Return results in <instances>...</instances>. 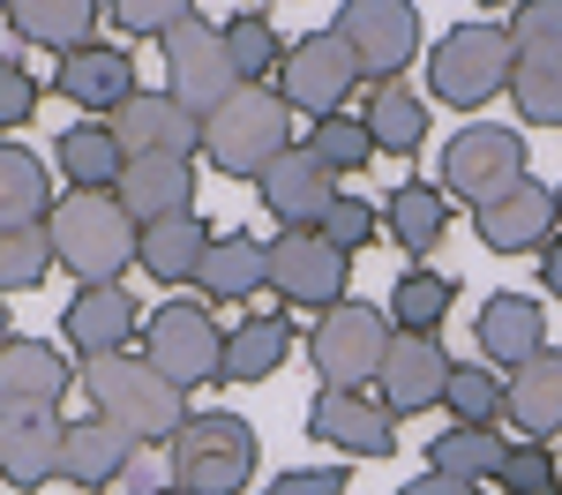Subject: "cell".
<instances>
[{"instance_id": "32", "label": "cell", "mask_w": 562, "mask_h": 495, "mask_svg": "<svg viewBox=\"0 0 562 495\" xmlns=\"http://www.w3.org/2000/svg\"><path fill=\"white\" fill-rule=\"evenodd\" d=\"M195 285H203V308L211 301H248L262 285V240L256 233H217L203 270H195Z\"/></svg>"}, {"instance_id": "47", "label": "cell", "mask_w": 562, "mask_h": 495, "mask_svg": "<svg viewBox=\"0 0 562 495\" xmlns=\"http://www.w3.org/2000/svg\"><path fill=\"white\" fill-rule=\"evenodd\" d=\"M397 495H480V488H465V481H442V473H420V481H405Z\"/></svg>"}, {"instance_id": "33", "label": "cell", "mask_w": 562, "mask_h": 495, "mask_svg": "<svg viewBox=\"0 0 562 495\" xmlns=\"http://www.w3.org/2000/svg\"><path fill=\"white\" fill-rule=\"evenodd\" d=\"M360 121H368V135H375L383 158H413V150L428 143V98L383 83V90H368V113H360Z\"/></svg>"}, {"instance_id": "7", "label": "cell", "mask_w": 562, "mask_h": 495, "mask_svg": "<svg viewBox=\"0 0 562 495\" xmlns=\"http://www.w3.org/2000/svg\"><path fill=\"white\" fill-rule=\"evenodd\" d=\"M143 360H150L173 391L225 383V330L211 323L203 301H166V308L143 323Z\"/></svg>"}, {"instance_id": "26", "label": "cell", "mask_w": 562, "mask_h": 495, "mask_svg": "<svg viewBox=\"0 0 562 495\" xmlns=\"http://www.w3.org/2000/svg\"><path fill=\"white\" fill-rule=\"evenodd\" d=\"M503 413L525 443L562 436V346H548L540 360H525L518 375H503Z\"/></svg>"}, {"instance_id": "22", "label": "cell", "mask_w": 562, "mask_h": 495, "mask_svg": "<svg viewBox=\"0 0 562 495\" xmlns=\"http://www.w3.org/2000/svg\"><path fill=\"white\" fill-rule=\"evenodd\" d=\"M143 458V443H128L113 420H68V436H60V481L68 488H121L128 481V465Z\"/></svg>"}, {"instance_id": "24", "label": "cell", "mask_w": 562, "mask_h": 495, "mask_svg": "<svg viewBox=\"0 0 562 495\" xmlns=\"http://www.w3.org/2000/svg\"><path fill=\"white\" fill-rule=\"evenodd\" d=\"M211 225H203V211H180V218H158L135 233V270L143 278H158V285H195V270H203V256H211Z\"/></svg>"}, {"instance_id": "10", "label": "cell", "mask_w": 562, "mask_h": 495, "mask_svg": "<svg viewBox=\"0 0 562 495\" xmlns=\"http://www.w3.org/2000/svg\"><path fill=\"white\" fill-rule=\"evenodd\" d=\"M330 31H338L346 53L360 60V83H368V90L397 83V76H405V60L420 53V15H413L405 0H346Z\"/></svg>"}, {"instance_id": "41", "label": "cell", "mask_w": 562, "mask_h": 495, "mask_svg": "<svg viewBox=\"0 0 562 495\" xmlns=\"http://www.w3.org/2000/svg\"><path fill=\"white\" fill-rule=\"evenodd\" d=\"M375 233H383V203H368V195H338V203L323 211V240H330L338 256H360Z\"/></svg>"}, {"instance_id": "27", "label": "cell", "mask_w": 562, "mask_h": 495, "mask_svg": "<svg viewBox=\"0 0 562 495\" xmlns=\"http://www.w3.org/2000/svg\"><path fill=\"white\" fill-rule=\"evenodd\" d=\"M383 233L413 263H428L435 248H442V233H450V195H442V180H405L383 203Z\"/></svg>"}, {"instance_id": "17", "label": "cell", "mask_w": 562, "mask_h": 495, "mask_svg": "<svg viewBox=\"0 0 562 495\" xmlns=\"http://www.w3.org/2000/svg\"><path fill=\"white\" fill-rule=\"evenodd\" d=\"M76 391V360L45 338H8L0 346V413H53Z\"/></svg>"}, {"instance_id": "21", "label": "cell", "mask_w": 562, "mask_h": 495, "mask_svg": "<svg viewBox=\"0 0 562 495\" xmlns=\"http://www.w3.org/2000/svg\"><path fill=\"white\" fill-rule=\"evenodd\" d=\"M53 90H60L68 105H83V121H90V113H98V121H113L143 83H135V60L121 53V45H83V53H68V60H60Z\"/></svg>"}, {"instance_id": "29", "label": "cell", "mask_w": 562, "mask_h": 495, "mask_svg": "<svg viewBox=\"0 0 562 495\" xmlns=\"http://www.w3.org/2000/svg\"><path fill=\"white\" fill-rule=\"evenodd\" d=\"M53 158H60L68 188H83V195H113V188H121V173H128V150L113 143V128H105V121H76V128L53 143Z\"/></svg>"}, {"instance_id": "42", "label": "cell", "mask_w": 562, "mask_h": 495, "mask_svg": "<svg viewBox=\"0 0 562 495\" xmlns=\"http://www.w3.org/2000/svg\"><path fill=\"white\" fill-rule=\"evenodd\" d=\"M503 31L518 53H562V0H518L503 15Z\"/></svg>"}, {"instance_id": "4", "label": "cell", "mask_w": 562, "mask_h": 495, "mask_svg": "<svg viewBox=\"0 0 562 495\" xmlns=\"http://www.w3.org/2000/svg\"><path fill=\"white\" fill-rule=\"evenodd\" d=\"M180 495H248L256 481V428L240 413H188L173 443H166Z\"/></svg>"}, {"instance_id": "34", "label": "cell", "mask_w": 562, "mask_h": 495, "mask_svg": "<svg viewBox=\"0 0 562 495\" xmlns=\"http://www.w3.org/2000/svg\"><path fill=\"white\" fill-rule=\"evenodd\" d=\"M450 301H458V278H450V270H405V278L390 285V330L435 338L442 315H450Z\"/></svg>"}, {"instance_id": "36", "label": "cell", "mask_w": 562, "mask_h": 495, "mask_svg": "<svg viewBox=\"0 0 562 495\" xmlns=\"http://www.w3.org/2000/svg\"><path fill=\"white\" fill-rule=\"evenodd\" d=\"M442 405H450V428H503V375L487 360H458L450 383H442Z\"/></svg>"}, {"instance_id": "3", "label": "cell", "mask_w": 562, "mask_h": 495, "mask_svg": "<svg viewBox=\"0 0 562 495\" xmlns=\"http://www.w3.org/2000/svg\"><path fill=\"white\" fill-rule=\"evenodd\" d=\"M293 150V105L270 83H240L211 121H203V158L225 180H262Z\"/></svg>"}, {"instance_id": "18", "label": "cell", "mask_w": 562, "mask_h": 495, "mask_svg": "<svg viewBox=\"0 0 562 495\" xmlns=\"http://www.w3.org/2000/svg\"><path fill=\"white\" fill-rule=\"evenodd\" d=\"M450 368L458 360L442 353L435 338H413V330H397L383 353V413L390 420H405V413H428V405H442V383H450Z\"/></svg>"}, {"instance_id": "35", "label": "cell", "mask_w": 562, "mask_h": 495, "mask_svg": "<svg viewBox=\"0 0 562 495\" xmlns=\"http://www.w3.org/2000/svg\"><path fill=\"white\" fill-rule=\"evenodd\" d=\"M53 218V180L31 150L0 143V225H45Z\"/></svg>"}, {"instance_id": "38", "label": "cell", "mask_w": 562, "mask_h": 495, "mask_svg": "<svg viewBox=\"0 0 562 495\" xmlns=\"http://www.w3.org/2000/svg\"><path fill=\"white\" fill-rule=\"evenodd\" d=\"M301 150L323 166V173H360V166H375V135H368L360 113H330V121H315Z\"/></svg>"}, {"instance_id": "39", "label": "cell", "mask_w": 562, "mask_h": 495, "mask_svg": "<svg viewBox=\"0 0 562 495\" xmlns=\"http://www.w3.org/2000/svg\"><path fill=\"white\" fill-rule=\"evenodd\" d=\"M510 98H518V113L532 128H562V53H518Z\"/></svg>"}, {"instance_id": "49", "label": "cell", "mask_w": 562, "mask_h": 495, "mask_svg": "<svg viewBox=\"0 0 562 495\" xmlns=\"http://www.w3.org/2000/svg\"><path fill=\"white\" fill-rule=\"evenodd\" d=\"M0 346H8V293H0Z\"/></svg>"}, {"instance_id": "12", "label": "cell", "mask_w": 562, "mask_h": 495, "mask_svg": "<svg viewBox=\"0 0 562 495\" xmlns=\"http://www.w3.org/2000/svg\"><path fill=\"white\" fill-rule=\"evenodd\" d=\"M360 83V60L346 53L338 31H307L301 45H285V68H278V98L307 113V121H330V113H346V98Z\"/></svg>"}, {"instance_id": "14", "label": "cell", "mask_w": 562, "mask_h": 495, "mask_svg": "<svg viewBox=\"0 0 562 495\" xmlns=\"http://www.w3.org/2000/svg\"><path fill=\"white\" fill-rule=\"evenodd\" d=\"M473 233H480V248H495V256H540L562 233L555 188L548 180H518L510 195H495L487 211H473Z\"/></svg>"}, {"instance_id": "52", "label": "cell", "mask_w": 562, "mask_h": 495, "mask_svg": "<svg viewBox=\"0 0 562 495\" xmlns=\"http://www.w3.org/2000/svg\"><path fill=\"white\" fill-rule=\"evenodd\" d=\"M548 495H562V488H548Z\"/></svg>"}, {"instance_id": "5", "label": "cell", "mask_w": 562, "mask_h": 495, "mask_svg": "<svg viewBox=\"0 0 562 495\" xmlns=\"http://www.w3.org/2000/svg\"><path fill=\"white\" fill-rule=\"evenodd\" d=\"M510 68H518V45H510L503 23H458L428 53V90L458 113H480L487 98L510 90Z\"/></svg>"}, {"instance_id": "50", "label": "cell", "mask_w": 562, "mask_h": 495, "mask_svg": "<svg viewBox=\"0 0 562 495\" xmlns=\"http://www.w3.org/2000/svg\"><path fill=\"white\" fill-rule=\"evenodd\" d=\"M555 218H562V188H555Z\"/></svg>"}, {"instance_id": "23", "label": "cell", "mask_w": 562, "mask_h": 495, "mask_svg": "<svg viewBox=\"0 0 562 495\" xmlns=\"http://www.w3.org/2000/svg\"><path fill=\"white\" fill-rule=\"evenodd\" d=\"M540 353H548V308L525 301V293H495L480 308V360L503 368V375H518L525 360H540Z\"/></svg>"}, {"instance_id": "20", "label": "cell", "mask_w": 562, "mask_h": 495, "mask_svg": "<svg viewBox=\"0 0 562 495\" xmlns=\"http://www.w3.org/2000/svg\"><path fill=\"white\" fill-rule=\"evenodd\" d=\"M60 413H0V481L15 495H38L45 481H60Z\"/></svg>"}, {"instance_id": "44", "label": "cell", "mask_w": 562, "mask_h": 495, "mask_svg": "<svg viewBox=\"0 0 562 495\" xmlns=\"http://www.w3.org/2000/svg\"><path fill=\"white\" fill-rule=\"evenodd\" d=\"M188 15H195L188 0H121V8H113V23H121L128 38H158V45L173 38Z\"/></svg>"}, {"instance_id": "25", "label": "cell", "mask_w": 562, "mask_h": 495, "mask_svg": "<svg viewBox=\"0 0 562 495\" xmlns=\"http://www.w3.org/2000/svg\"><path fill=\"white\" fill-rule=\"evenodd\" d=\"M113 195H121V211L135 225L180 218V211H195V158H128Z\"/></svg>"}, {"instance_id": "37", "label": "cell", "mask_w": 562, "mask_h": 495, "mask_svg": "<svg viewBox=\"0 0 562 495\" xmlns=\"http://www.w3.org/2000/svg\"><path fill=\"white\" fill-rule=\"evenodd\" d=\"M225 53H233V76L240 83H270L278 68H285V38H278V23L248 8V15H233L225 23Z\"/></svg>"}, {"instance_id": "11", "label": "cell", "mask_w": 562, "mask_h": 495, "mask_svg": "<svg viewBox=\"0 0 562 495\" xmlns=\"http://www.w3.org/2000/svg\"><path fill=\"white\" fill-rule=\"evenodd\" d=\"M233 90H240V76H233V53H225V23L188 15L166 38V98H180L195 121H211Z\"/></svg>"}, {"instance_id": "19", "label": "cell", "mask_w": 562, "mask_h": 495, "mask_svg": "<svg viewBox=\"0 0 562 495\" xmlns=\"http://www.w3.org/2000/svg\"><path fill=\"white\" fill-rule=\"evenodd\" d=\"M256 188H262V211L278 218V233H315V225H323V211L338 203V173H323L301 143H293V150H285V158L256 180Z\"/></svg>"}, {"instance_id": "28", "label": "cell", "mask_w": 562, "mask_h": 495, "mask_svg": "<svg viewBox=\"0 0 562 495\" xmlns=\"http://www.w3.org/2000/svg\"><path fill=\"white\" fill-rule=\"evenodd\" d=\"M98 23H105L98 0H15V8H8V31H23V45H53L60 60L83 53V45H98L90 38Z\"/></svg>"}, {"instance_id": "13", "label": "cell", "mask_w": 562, "mask_h": 495, "mask_svg": "<svg viewBox=\"0 0 562 495\" xmlns=\"http://www.w3.org/2000/svg\"><path fill=\"white\" fill-rule=\"evenodd\" d=\"M105 128H113V143L128 158H195L203 150V121L180 98H166V90H135Z\"/></svg>"}, {"instance_id": "31", "label": "cell", "mask_w": 562, "mask_h": 495, "mask_svg": "<svg viewBox=\"0 0 562 495\" xmlns=\"http://www.w3.org/2000/svg\"><path fill=\"white\" fill-rule=\"evenodd\" d=\"M503 458H510L503 428H442V436L428 443V473L480 488V481H495V473H503Z\"/></svg>"}, {"instance_id": "8", "label": "cell", "mask_w": 562, "mask_h": 495, "mask_svg": "<svg viewBox=\"0 0 562 495\" xmlns=\"http://www.w3.org/2000/svg\"><path fill=\"white\" fill-rule=\"evenodd\" d=\"M525 135L518 128H495V121H473V128H458L450 143H442V195H458V203H473V211H487L495 195H510L525 173Z\"/></svg>"}, {"instance_id": "15", "label": "cell", "mask_w": 562, "mask_h": 495, "mask_svg": "<svg viewBox=\"0 0 562 495\" xmlns=\"http://www.w3.org/2000/svg\"><path fill=\"white\" fill-rule=\"evenodd\" d=\"M307 436L323 450H346V458H390V450H397V420H390L383 398H368V391H315Z\"/></svg>"}, {"instance_id": "1", "label": "cell", "mask_w": 562, "mask_h": 495, "mask_svg": "<svg viewBox=\"0 0 562 495\" xmlns=\"http://www.w3.org/2000/svg\"><path fill=\"white\" fill-rule=\"evenodd\" d=\"M83 398L98 420H113L128 443H173L188 428V391H173L143 353H105V360H83Z\"/></svg>"}, {"instance_id": "2", "label": "cell", "mask_w": 562, "mask_h": 495, "mask_svg": "<svg viewBox=\"0 0 562 495\" xmlns=\"http://www.w3.org/2000/svg\"><path fill=\"white\" fill-rule=\"evenodd\" d=\"M53 270H76V285H121V270H135V233L143 225L121 211V195H83L68 188L53 203Z\"/></svg>"}, {"instance_id": "43", "label": "cell", "mask_w": 562, "mask_h": 495, "mask_svg": "<svg viewBox=\"0 0 562 495\" xmlns=\"http://www.w3.org/2000/svg\"><path fill=\"white\" fill-rule=\"evenodd\" d=\"M503 495H548V488H562L555 481V450L548 443H510V458H503Z\"/></svg>"}, {"instance_id": "9", "label": "cell", "mask_w": 562, "mask_h": 495, "mask_svg": "<svg viewBox=\"0 0 562 495\" xmlns=\"http://www.w3.org/2000/svg\"><path fill=\"white\" fill-rule=\"evenodd\" d=\"M262 285L285 301V308H338L352 301V256H338L330 240H323V225L315 233H278V240H262Z\"/></svg>"}, {"instance_id": "46", "label": "cell", "mask_w": 562, "mask_h": 495, "mask_svg": "<svg viewBox=\"0 0 562 495\" xmlns=\"http://www.w3.org/2000/svg\"><path fill=\"white\" fill-rule=\"evenodd\" d=\"M262 495H346V465H293V473H278Z\"/></svg>"}, {"instance_id": "40", "label": "cell", "mask_w": 562, "mask_h": 495, "mask_svg": "<svg viewBox=\"0 0 562 495\" xmlns=\"http://www.w3.org/2000/svg\"><path fill=\"white\" fill-rule=\"evenodd\" d=\"M53 278V233L45 225H0V293H31Z\"/></svg>"}, {"instance_id": "45", "label": "cell", "mask_w": 562, "mask_h": 495, "mask_svg": "<svg viewBox=\"0 0 562 495\" xmlns=\"http://www.w3.org/2000/svg\"><path fill=\"white\" fill-rule=\"evenodd\" d=\"M38 98H45L38 76H31L15 53H0V128H23V121L38 113Z\"/></svg>"}, {"instance_id": "30", "label": "cell", "mask_w": 562, "mask_h": 495, "mask_svg": "<svg viewBox=\"0 0 562 495\" xmlns=\"http://www.w3.org/2000/svg\"><path fill=\"white\" fill-rule=\"evenodd\" d=\"M293 360V323L285 315H248L225 330V383H262Z\"/></svg>"}, {"instance_id": "6", "label": "cell", "mask_w": 562, "mask_h": 495, "mask_svg": "<svg viewBox=\"0 0 562 495\" xmlns=\"http://www.w3.org/2000/svg\"><path fill=\"white\" fill-rule=\"evenodd\" d=\"M390 315L375 301H338V308L315 315L307 330V360L323 375V391H368L383 375V353H390Z\"/></svg>"}, {"instance_id": "51", "label": "cell", "mask_w": 562, "mask_h": 495, "mask_svg": "<svg viewBox=\"0 0 562 495\" xmlns=\"http://www.w3.org/2000/svg\"><path fill=\"white\" fill-rule=\"evenodd\" d=\"M150 495H180V488H150Z\"/></svg>"}, {"instance_id": "48", "label": "cell", "mask_w": 562, "mask_h": 495, "mask_svg": "<svg viewBox=\"0 0 562 495\" xmlns=\"http://www.w3.org/2000/svg\"><path fill=\"white\" fill-rule=\"evenodd\" d=\"M540 285H548V293L562 301V233L548 240V248H540Z\"/></svg>"}, {"instance_id": "16", "label": "cell", "mask_w": 562, "mask_h": 495, "mask_svg": "<svg viewBox=\"0 0 562 495\" xmlns=\"http://www.w3.org/2000/svg\"><path fill=\"white\" fill-rule=\"evenodd\" d=\"M60 330H68V353H76V368H83V360L128 353V338H143V308H135L128 285H76Z\"/></svg>"}]
</instances>
